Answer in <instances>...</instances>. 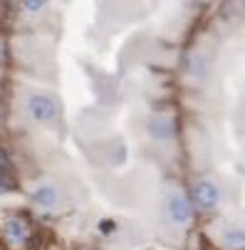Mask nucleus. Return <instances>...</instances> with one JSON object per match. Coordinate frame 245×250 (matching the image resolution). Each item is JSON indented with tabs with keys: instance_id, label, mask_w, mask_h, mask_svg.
Listing matches in <instances>:
<instances>
[{
	"instance_id": "obj_3",
	"label": "nucleus",
	"mask_w": 245,
	"mask_h": 250,
	"mask_svg": "<svg viewBox=\"0 0 245 250\" xmlns=\"http://www.w3.org/2000/svg\"><path fill=\"white\" fill-rule=\"evenodd\" d=\"M193 203L203 210H213L218 203H221V191L213 181H208V178H203V181H198L193 186Z\"/></svg>"
},
{
	"instance_id": "obj_1",
	"label": "nucleus",
	"mask_w": 245,
	"mask_h": 250,
	"mask_svg": "<svg viewBox=\"0 0 245 250\" xmlns=\"http://www.w3.org/2000/svg\"><path fill=\"white\" fill-rule=\"evenodd\" d=\"M166 213H168L171 223H176V226H188L191 218H193V208H191L188 198L181 191H171L168 193V198H166Z\"/></svg>"
},
{
	"instance_id": "obj_7",
	"label": "nucleus",
	"mask_w": 245,
	"mask_h": 250,
	"mask_svg": "<svg viewBox=\"0 0 245 250\" xmlns=\"http://www.w3.org/2000/svg\"><path fill=\"white\" fill-rule=\"evenodd\" d=\"M5 235H8V240H13V243H25V240H27V226H25L22 221L13 218V221L5 223Z\"/></svg>"
},
{
	"instance_id": "obj_8",
	"label": "nucleus",
	"mask_w": 245,
	"mask_h": 250,
	"mask_svg": "<svg viewBox=\"0 0 245 250\" xmlns=\"http://www.w3.org/2000/svg\"><path fill=\"white\" fill-rule=\"evenodd\" d=\"M114 230H117V223H114L112 218H104V221H99V233L109 235V233H114Z\"/></svg>"
},
{
	"instance_id": "obj_9",
	"label": "nucleus",
	"mask_w": 245,
	"mask_h": 250,
	"mask_svg": "<svg viewBox=\"0 0 245 250\" xmlns=\"http://www.w3.org/2000/svg\"><path fill=\"white\" fill-rule=\"evenodd\" d=\"M10 191V181H5V178H0V193Z\"/></svg>"
},
{
	"instance_id": "obj_6",
	"label": "nucleus",
	"mask_w": 245,
	"mask_h": 250,
	"mask_svg": "<svg viewBox=\"0 0 245 250\" xmlns=\"http://www.w3.org/2000/svg\"><path fill=\"white\" fill-rule=\"evenodd\" d=\"M35 203L38 206H42V208H55L57 206V201H60V193H57V188L55 186H50V184H45V186H40L38 191H35Z\"/></svg>"
},
{
	"instance_id": "obj_10",
	"label": "nucleus",
	"mask_w": 245,
	"mask_h": 250,
	"mask_svg": "<svg viewBox=\"0 0 245 250\" xmlns=\"http://www.w3.org/2000/svg\"><path fill=\"white\" fill-rule=\"evenodd\" d=\"M25 8H27L30 13H35V10H40V8H42V3H25Z\"/></svg>"
},
{
	"instance_id": "obj_2",
	"label": "nucleus",
	"mask_w": 245,
	"mask_h": 250,
	"mask_svg": "<svg viewBox=\"0 0 245 250\" xmlns=\"http://www.w3.org/2000/svg\"><path fill=\"white\" fill-rule=\"evenodd\" d=\"M27 112L32 114V119L38 122H52L57 117V102L47 94H40L35 92L27 97Z\"/></svg>"
},
{
	"instance_id": "obj_5",
	"label": "nucleus",
	"mask_w": 245,
	"mask_h": 250,
	"mask_svg": "<svg viewBox=\"0 0 245 250\" xmlns=\"http://www.w3.org/2000/svg\"><path fill=\"white\" fill-rule=\"evenodd\" d=\"M221 243H223L228 250H245V228H240V226H228V228L221 233Z\"/></svg>"
},
{
	"instance_id": "obj_4",
	"label": "nucleus",
	"mask_w": 245,
	"mask_h": 250,
	"mask_svg": "<svg viewBox=\"0 0 245 250\" xmlns=\"http://www.w3.org/2000/svg\"><path fill=\"white\" fill-rule=\"evenodd\" d=\"M149 134L156 139V141H166V139H171L173 136V119L171 117H166V114H154L151 119H149Z\"/></svg>"
}]
</instances>
